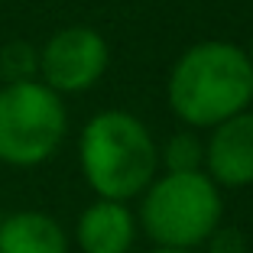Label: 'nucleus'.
<instances>
[{
  "instance_id": "6e6552de",
  "label": "nucleus",
  "mask_w": 253,
  "mask_h": 253,
  "mask_svg": "<svg viewBox=\"0 0 253 253\" xmlns=\"http://www.w3.org/2000/svg\"><path fill=\"white\" fill-rule=\"evenodd\" d=\"M0 253H68V234L45 211L0 217Z\"/></svg>"
},
{
  "instance_id": "423d86ee",
  "label": "nucleus",
  "mask_w": 253,
  "mask_h": 253,
  "mask_svg": "<svg viewBox=\"0 0 253 253\" xmlns=\"http://www.w3.org/2000/svg\"><path fill=\"white\" fill-rule=\"evenodd\" d=\"M205 175L217 188L253 185V111L234 114L211 126L205 143Z\"/></svg>"
},
{
  "instance_id": "f257e3e1",
  "label": "nucleus",
  "mask_w": 253,
  "mask_h": 253,
  "mask_svg": "<svg viewBox=\"0 0 253 253\" xmlns=\"http://www.w3.org/2000/svg\"><path fill=\"white\" fill-rule=\"evenodd\" d=\"M172 114L185 126H217L247 111L253 101V68L244 45L227 39H205L188 45L166 78Z\"/></svg>"
},
{
  "instance_id": "f8f14e48",
  "label": "nucleus",
  "mask_w": 253,
  "mask_h": 253,
  "mask_svg": "<svg viewBox=\"0 0 253 253\" xmlns=\"http://www.w3.org/2000/svg\"><path fill=\"white\" fill-rule=\"evenodd\" d=\"M146 253H195V250H179V247H153Z\"/></svg>"
},
{
  "instance_id": "0eeeda50",
  "label": "nucleus",
  "mask_w": 253,
  "mask_h": 253,
  "mask_svg": "<svg viewBox=\"0 0 253 253\" xmlns=\"http://www.w3.org/2000/svg\"><path fill=\"white\" fill-rule=\"evenodd\" d=\"M136 214L126 208V201L94 198L78 214L75 240L82 253H130L136 244Z\"/></svg>"
},
{
  "instance_id": "20e7f679",
  "label": "nucleus",
  "mask_w": 253,
  "mask_h": 253,
  "mask_svg": "<svg viewBox=\"0 0 253 253\" xmlns=\"http://www.w3.org/2000/svg\"><path fill=\"white\" fill-rule=\"evenodd\" d=\"M68 133V111L39 78L0 88V163L13 169L42 166L59 153Z\"/></svg>"
},
{
  "instance_id": "ddd939ff",
  "label": "nucleus",
  "mask_w": 253,
  "mask_h": 253,
  "mask_svg": "<svg viewBox=\"0 0 253 253\" xmlns=\"http://www.w3.org/2000/svg\"><path fill=\"white\" fill-rule=\"evenodd\" d=\"M244 52H247V59H250V68H253V39H250V45H247Z\"/></svg>"
},
{
  "instance_id": "4468645a",
  "label": "nucleus",
  "mask_w": 253,
  "mask_h": 253,
  "mask_svg": "<svg viewBox=\"0 0 253 253\" xmlns=\"http://www.w3.org/2000/svg\"><path fill=\"white\" fill-rule=\"evenodd\" d=\"M0 217H3V214H0Z\"/></svg>"
},
{
  "instance_id": "9b49d317",
  "label": "nucleus",
  "mask_w": 253,
  "mask_h": 253,
  "mask_svg": "<svg viewBox=\"0 0 253 253\" xmlns=\"http://www.w3.org/2000/svg\"><path fill=\"white\" fill-rule=\"evenodd\" d=\"M208 250L211 253H247V240H244V234L237 231V227H217L214 234H211L208 240Z\"/></svg>"
},
{
  "instance_id": "9d476101",
  "label": "nucleus",
  "mask_w": 253,
  "mask_h": 253,
  "mask_svg": "<svg viewBox=\"0 0 253 253\" xmlns=\"http://www.w3.org/2000/svg\"><path fill=\"white\" fill-rule=\"evenodd\" d=\"M0 72L7 82H26L39 72V49L30 42H10L0 52Z\"/></svg>"
},
{
  "instance_id": "f03ea898",
  "label": "nucleus",
  "mask_w": 253,
  "mask_h": 253,
  "mask_svg": "<svg viewBox=\"0 0 253 253\" xmlns=\"http://www.w3.org/2000/svg\"><path fill=\"white\" fill-rule=\"evenodd\" d=\"M78 166L97 198L133 201L159 175V143L130 111H101L82 126Z\"/></svg>"
},
{
  "instance_id": "1a4fd4ad",
  "label": "nucleus",
  "mask_w": 253,
  "mask_h": 253,
  "mask_svg": "<svg viewBox=\"0 0 253 253\" xmlns=\"http://www.w3.org/2000/svg\"><path fill=\"white\" fill-rule=\"evenodd\" d=\"M159 166L166 172H198L205 166V143L198 140L195 130L172 133L159 146Z\"/></svg>"
},
{
  "instance_id": "39448f33",
  "label": "nucleus",
  "mask_w": 253,
  "mask_h": 253,
  "mask_svg": "<svg viewBox=\"0 0 253 253\" xmlns=\"http://www.w3.org/2000/svg\"><path fill=\"white\" fill-rule=\"evenodd\" d=\"M111 49L107 39L91 26H62L59 33L39 45V72L36 78L55 94H82L94 88L107 72Z\"/></svg>"
},
{
  "instance_id": "7ed1b4c3",
  "label": "nucleus",
  "mask_w": 253,
  "mask_h": 253,
  "mask_svg": "<svg viewBox=\"0 0 253 253\" xmlns=\"http://www.w3.org/2000/svg\"><path fill=\"white\" fill-rule=\"evenodd\" d=\"M224 221L221 188L198 172H163L140 195L136 224L156 247H201Z\"/></svg>"
}]
</instances>
